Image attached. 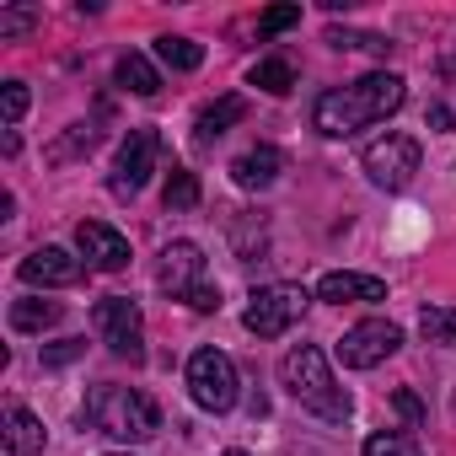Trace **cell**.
Wrapping results in <instances>:
<instances>
[{
    "instance_id": "22",
    "label": "cell",
    "mask_w": 456,
    "mask_h": 456,
    "mask_svg": "<svg viewBox=\"0 0 456 456\" xmlns=\"http://www.w3.org/2000/svg\"><path fill=\"white\" fill-rule=\"evenodd\" d=\"M365 456H424V451H419V440L403 435V429H376V435L365 440Z\"/></svg>"
},
{
    "instance_id": "4",
    "label": "cell",
    "mask_w": 456,
    "mask_h": 456,
    "mask_svg": "<svg viewBox=\"0 0 456 456\" xmlns=\"http://www.w3.org/2000/svg\"><path fill=\"white\" fill-rule=\"evenodd\" d=\"M156 285L183 301L188 312H220V290L204 280V248L199 242H172L161 253V269H156Z\"/></svg>"
},
{
    "instance_id": "29",
    "label": "cell",
    "mask_w": 456,
    "mask_h": 456,
    "mask_svg": "<svg viewBox=\"0 0 456 456\" xmlns=\"http://www.w3.org/2000/svg\"><path fill=\"white\" fill-rule=\"evenodd\" d=\"M28 113V86L22 81H6V124H17Z\"/></svg>"
},
{
    "instance_id": "19",
    "label": "cell",
    "mask_w": 456,
    "mask_h": 456,
    "mask_svg": "<svg viewBox=\"0 0 456 456\" xmlns=\"http://www.w3.org/2000/svg\"><path fill=\"white\" fill-rule=\"evenodd\" d=\"M156 60L167 65V70H199L204 65V44H193V38H156Z\"/></svg>"
},
{
    "instance_id": "5",
    "label": "cell",
    "mask_w": 456,
    "mask_h": 456,
    "mask_svg": "<svg viewBox=\"0 0 456 456\" xmlns=\"http://www.w3.org/2000/svg\"><path fill=\"white\" fill-rule=\"evenodd\" d=\"M237 360L225 354V349H199L188 360V392L204 413H225V408H237Z\"/></svg>"
},
{
    "instance_id": "12",
    "label": "cell",
    "mask_w": 456,
    "mask_h": 456,
    "mask_svg": "<svg viewBox=\"0 0 456 456\" xmlns=\"http://www.w3.org/2000/svg\"><path fill=\"white\" fill-rule=\"evenodd\" d=\"M81 274H86V264H81V258H70L65 248H38V253H28V258H22V280H28V285H44V290L81 285Z\"/></svg>"
},
{
    "instance_id": "18",
    "label": "cell",
    "mask_w": 456,
    "mask_h": 456,
    "mask_svg": "<svg viewBox=\"0 0 456 456\" xmlns=\"http://www.w3.org/2000/svg\"><path fill=\"white\" fill-rule=\"evenodd\" d=\"M60 322V301H12V328L17 333H44V328H54Z\"/></svg>"
},
{
    "instance_id": "28",
    "label": "cell",
    "mask_w": 456,
    "mask_h": 456,
    "mask_svg": "<svg viewBox=\"0 0 456 456\" xmlns=\"http://www.w3.org/2000/svg\"><path fill=\"white\" fill-rule=\"evenodd\" d=\"M81 354H86V338H60V344L44 349V365H70V360H81Z\"/></svg>"
},
{
    "instance_id": "32",
    "label": "cell",
    "mask_w": 456,
    "mask_h": 456,
    "mask_svg": "<svg viewBox=\"0 0 456 456\" xmlns=\"http://www.w3.org/2000/svg\"><path fill=\"white\" fill-rule=\"evenodd\" d=\"M220 456H248V451H220Z\"/></svg>"
},
{
    "instance_id": "17",
    "label": "cell",
    "mask_w": 456,
    "mask_h": 456,
    "mask_svg": "<svg viewBox=\"0 0 456 456\" xmlns=\"http://www.w3.org/2000/svg\"><path fill=\"white\" fill-rule=\"evenodd\" d=\"M113 81H118L124 92H134V97H156V92H161V76H156V65H151L145 54H124V60L113 65Z\"/></svg>"
},
{
    "instance_id": "24",
    "label": "cell",
    "mask_w": 456,
    "mask_h": 456,
    "mask_svg": "<svg viewBox=\"0 0 456 456\" xmlns=\"http://www.w3.org/2000/svg\"><path fill=\"white\" fill-rule=\"evenodd\" d=\"M38 6H6V12H0V38H28L33 28H38Z\"/></svg>"
},
{
    "instance_id": "10",
    "label": "cell",
    "mask_w": 456,
    "mask_h": 456,
    "mask_svg": "<svg viewBox=\"0 0 456 456\" xmlns=\"http://www.w3.org/2000/svg\"><path fill=\"white\" fill-rule=\"evenodd\" d=\"M156 161H161V134L156 129H129V140L118 145V161H113V193L134 199L151 183Z\"/></svg>"
},
{
    "instance_id": "11",
    "label": "cell",
    "mask_w": 456,
    "mask_h": 456,
    "mask_svg": "<svg viewBox=\"0 0 456 456\" xmlns=\"http://www.w3.org/2000/svg\"><path fill=\"white\" fill-rule=\"evenodd\" d=\"M76 248H81V258H86L92 269H102V274L129 269V242L113 232V225H102V220H81V225H76Z\"/></svg>"
},
{
    "instance_id": "6",
    "label": "cell",
    "mask_w": 456,
    "mask_h": 456,
    "mask_svg": "<svg viewBox=\"0 0 456 456\" xmlns=\"http://www.w3.org/2000/svg\"><path fill=\"white\" fill-rule=\"evenodd\" d=\"M306 301H312V296H306L301 285H258V290L248 296L242 322H248V333H258V338H280V333H290V328L301 322Z\"/></svg>"
},
{
    "instance_id": "31",
    "label": "cell",
    "mask_w": 456,
    "mask_h": 456,
    "mask_svg": "<svg viewBox=\"0 0 456 456\" xmlns=\"http://www.w3.org/2000/svg\"><path fill=\"white\" fill-rule=\"evenodd\" d=\"M429 124H435V129H440V134H445V129H451V124H456V113H451V108H429Z\"/></svg>"
},
{
    "instance_id": "30",
    "label": "cell",
    "mask_w": 456,
    "mask_h": 456,
    "mask_svg": "<svg viewBox=\"0 0 456 456\" xmlns=\"http://www.w3.org/2000/svg\"><path fill=\"white\" fill-rule=\"evenodd\" d=\"M392 403H397V413H403V419H408V424H424V403H419V397H413V392H408V387H403V392H397V397H392Z\"/></svg>"
},
{
    "instance_id": "15",
    "label": "cell",
    "mask_w": 456,
    "mask_h": 456,
    "mask_svg": "<svg viewBox=\"0 0 456 456\" xmlns=\"http://www.w3.org/2000/svg\"><path fill=\"white\" fill-rule=\"evenodd\" d=\"M6 451H12V456H38V451H44V419L28 413L22 403L6 408Z\"/></svg>"
},
{
    "instance_id": "14",
    "label": "cell",
    "mask_w": 456,
    "mask_h": 456,
    "mask_svg": "<svg viewBox=\"0 0 456 456\" xmlns=\"http://www.w3.org/2000/svg\"><path fill=\"white\" fill-rule=\"evenodd\" d=\"M280 172H285V156H280L274 145H253L248 156H237V161H232V177H237L242 188H269Z\"/></svg>"
},
{
    "instance_id": "23",
    "label": "cell",
    "mask_w": 456,
    "mask_h": 456,
    "mask_svg": "<svg viewBox=\"0 0 456 456\" xmlns=\"http://www.w3.org/2000/svg\"><path fill=\"white\" fill-rule=\"evenodd\" d=\"M193 204H199V177L188 167H172V177H167V209H193Z\"/></svg>"
},
{
    "instance_id": "9",
    "label": "cell",
    "mask_w": 456,
    "mask_h": 456,
    "mask_svg": "<svg viewBox=\"0 0 456 456\" xmlns=\"http://www.w3.org/2000/svg\"><path fill=\"white\" fill-rule=\"evenodd\" d=\"M403 349V328L397 322H387V317H370V322H354L344 338H338V360L349 365V370H370V365H381L387 354H397Z\"/></svg>"
},
{
    "instance_id": "2",
    "label": "cell",
    "mask_w": 456,
    "mask_h": 456,
    "mask_svg": "<svg viewBox=\"0 0 456 456\" xmlns=\"http://www.w3.org/2000/svg\"><path fill=\"white\" fill-rule=\"evenodd\" d=\"M280 381L290 387V397H296L306 413H317V419H328V424H344V419L354 413V397L333 381V365H328V354H322L317 344H296V349L280 360Z\"/></svg>"
},
{
    "instance_id": "1",
    "label": "cell",
    "mask_w": 456,
    "mask_h": 456,
    "mask_svg": "<svg viewBox=\"0 0 456 456\" xmlns=\"http://www.w3.org/2000/svg\"><path fill=\"white\" fill-rule=\"evenodd\" d=\"M403 97H408V81H403V76L370 70V76H360V81H349V86H328V92L312 102V124H317V134H328V140H349L354 129H370V124L392 118V113L403 108Z\"/></svg>"
},
{
    "instance_id": "13",
    "label": "cell",
    "mask_w": 456,
    "mask_h": 456,
    "mask_svg": "<svg viewBox=\"0 0 456 456\" xmlns=\"http://www.w3.org/2000/svg\"><path fill=\"white\" fill-rule=\"evenodd\" d=\"M317 301H333V306H349V301H387V285H381L376 274H322Z\"/></svg>"
},
{
    "instance_id": "3",
    "label": "cell",
    "mask_w": 456,
    "mask_h": 456,
    "mask_svg": "<svg viewBox=\"0 0 456 456\" xmlns=\"http://www.w3.org/2000/svg\"><path fill=\"white\" fill-rule=\"evenodd\" d=\"M86 424L108 440H151L161 429V408L134 392V387H118V381H102L92 397H86Z\"/></svg>"
},
{
    "instance_id": "8",
    "label": "cell",
    "mask_w": 456,
    "mask_h": 456,
    "mask_svg": "<svg viewBox=\"0 0 456 456\" xmlns=\"http://www.w3.org/2000/svg\"><path fill=\"white\" fill-rule=\"evenodd\" d=\"M92 322H97L102 344H108L118 360H129V365L145 360V317H140V306H134L129 296H102V301L92 306Z\"/></svg>"
},
{
    "instance_id": "16",
    "label": "cell",
    "mask_w": 456,
    "mask_h": 456,
    "mask_svg": "<svg viewBox=\"0 0 456 456\" xmlns=\"http://www.w3.org/2000/svg\"><path fill=\"white\" fill-rule=\"evenodd\" d=\"M248 118V102L242 97H220V102H209L204 113H199V124H193V140L199 145H215L225 129H232V124H242Z\"/></svg>"
},
{
    "instance_id": "20",
    "label": "cell",
    "mask_w": 456,
    "mask_h": 456,
    "mask_svg": "<svg viewBox=\"0 0 456 456\" xmlns=\"http://www.w3.org/2000/svg\"><path fill=\"white\" fill-rule=\"evenodd\" d=\"M419 333H424L429 344H440V349H456V312H451V306H424Z\"/></svg>"
},
{
    "instance_id": "21",
    "label": "cell",
    "mask_w": 456,
    "mask_h": 456,
    "mask_svg": "<svg viewBox=\"0 0 456 456\" xmlns=\"http://www.w3.org/2000/svg\"><path fill=\"white\" fill-rule=\"evenodd\" d=\"M253 86L269 92V97H285V92L296 86V70H290L285 60H258V65H253Z\"/></svg>"
},
{
    "instance_id": "27",
    "label": "cell",
    "mask_w": 456,
    "mask_h": 456,
    "mask_svg": "<svg viewBox=\"0 0 456 456\" xmlns=\"http://www.w3.org/2000/svg\"><path fill=\"white\" fill-rule=\"evenodd\" d=\"M296 22H301V6H269V12H264V22H258V33H264V38H274V33L296 28Z\"/></svg>"
},
{
    "instance_id": "25",
    "label": "cell",
    "mask_w": 456,
    "mask_h": 456,
    "mask_svg": "<svg viewBox=\"0 0 456 456\" xmlns=\"http://www.w3.org/2000/svg\"><path fill=\"white\" fill-rule=\"evenodd\" d=\"M92 145H97V129H92V124H76V129H70V134L49 151V161H70L76 151H92Z\"/></svg>"
},
{
    "instance_id": "26",
    "label": "cell",
    "mask_w": 456,
    "mask_h": 456,
    "mask_svg": "<svg viewBox=\"0 0 456 456\" xmlns=\"http://www.w3.org/2000/svg\"><path fill=\"white\" fill-rule=\"evenodd\" d=\"M328 44H333V49H370V54H387V49H392L381 33H338V28L328 33Z\"/></svg>"
},
{
    "instance_id": "7",
    "label": "cell",
    "mask_w": 456,
    "mask_h": 456,
    "mask_svg": "<svg viewBox=\"0 0 456 456\" xmlns=\"http://www.w3.org/2000/svg\"><path fill=\"white\" fill-rule=\"evenodd\" d=\"M360 167H365V177L376 188L403 193L413 183V172H419V140L413 134H381V140H370L360 151Z\"/></svg>"
}]
</instances>
